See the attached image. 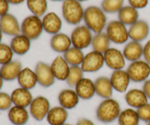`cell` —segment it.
Returning a JSON list of instances; mask_svg holds the SVG:
<instances>
[{"label": "cell", "instance_id": "cell-15", "mask_svg": "<svg viewBox=\"0 0 150 125\" xmlns=\"http://www.w3.org/2000/svg\"><path fill=\"white\" fill-rule=\"evenodd\" d=\"M149 23L144 20H139L128 29L129 38L131 40L141 42L145 40L149 36Z\"/></svg>", "mask_w": 150, "mask_h": 125}, {"label": "cell", "instance_id": "cell-38", "mask_svg": "<svg viewBox=\"0 0 150 125\" xmlns=\"http://www.w3.org/2000/svg\"><path fill=\"white\" fill-rule=\"evenodd\" d=\"M141 121L144 122H149L150 121V103L147 102L145 105H142L140 108L136 109Z\"/></svg>", "mask_w": 150, "mask_h": 125}, {"label": "cell", "instance_id": "cell-19", "mask_svg": "<svg viewBox=\"0 0 150 125\" xmlns=\"http://www.w3.org/2000/svg\"><path fill=\"white\" fill-rule=\"evenodd\" d=\"M74 89L79 95V98L83 100H89L96 95L95 82L89 78L83 77L76 84Z\"/></svg>", "mask_w": 150, "mask_h": 125}, {"label": "cell", "instance_id": "cell-44", "mask_svg": "<svg viewBox=\"0 0 150 125\" xmlns=\"http://www.w3.org/2000/svg\"><path fill=\"white\" fill-rule=\"evenodd\" d=\"M25 1H26V0H7V1H8L10 4H14V5H18V4H22V3L24 2Z\"/></svg>", "mask_w": 150, "mask_h": 125}, {"label": "cell", "instance_id": "cell-45", "mask_svg": "<svg viewBox=\"0 0 150 125\" xmlns=\"http://www.w3.org/2000/svg\"><path fill=\"white\" fill-rule=\"evenodd\" d=\"M4 81L3 80L2 77H1V74H0V91H1V88H2L3 84H4Z\"/></svg>", "mask_w": 150, "mask_h": 125}, {"label": "cell", "instance_id": "cell-3", "mask_svg": "<svg viewBox=\"0 0 150 125\" xmlns=\"http://www.w3.org/2000/svg\"><path fill=\"white\" fill-rule=\"evenodd\" d=\"M62 13L68 24L78 25L83 20L84 10L81 3L77 0H64L62 6Z\"/></svg>", "mask_w": 150, "mask_h": 125}, {"label": "cell", "instance_id": "cell-21", "mask_svg": "<svg viewBox=\"0 0 150 125\" xmlns=\"http://www.w3.org/2000/svg\"><path fill=\"white\" fill-rule=\"evenodd\" d=\"M50 46L54 52L63 54L73 45L70 37L66 34L59 32L53 35L51 38Z\"/></svg>", "mask_w": 150, "mask_h": 125}, {"label": "cell", "instance_id": "cell-36", "mask_svg": "<svg viewBox=\"0 0 150 125\" xmlns=\"http://www.w3.org/2000/svg\"><path fill=\"white\" fill-rule=\"evenodd\" d=\"M13 53L10 45L4 43H0V64L4 65L13 61Z\"/></svg>", "mask_w": 150, "mask_h": 125}, {"label": "cell", "instance_id": "cell-18", "mask_svg": "<svg viewBox=\"0 0 150 125\" xmlns=\"http://www.w3.org/2000/svg\"><path fill=\"white\" fill-rule=\"evenodd\" d=\"M43 30L51 35L59 33L62 27V21L55 12L46 13L42 19Z\"/></svg>", "mask_w": 150, "mask_h": 125}, {"label": "cell", "instance_id": "cell-39", "mask_svg": "<svg viewBox=\"0 0 150 125\" xmlns=\"http://www.w3.org/2000/svg\"><path fill=\"white\" fill-rule=\"evenodd\" d=\"M127 1L129 2V5L137 10L145 8L149 3V0H127Z\"/></svg>", "mask_w": 150, "mask_h": 125}, {"label": "cell", "instance_id": "cell-28", "mask_svg": "<svg viewBox=\"0 0 150 125\" xmlns=\"http://www.w3.org/2000/svg\"><path fill=\"white\" fill-rule=\"evenodd\" d=\"M10 47L14 54L23 56L27 54L31 48V40L22 34L13 37L10 42Z\"/></svg>", "mask_w": 150, "mask_h": 125}, {"label": "cell", "instance_id": "cell-11", "mask_svg": "<svg viewBox=\"0 0 150 125\" xmlns=\"http://www.w3.org/2000/svg\"><path fill=\"white\" fill-rule=\"evenodd\" d=\"M105 65L114 70H122L125 67L126 59L122 51L116 48H110L103 54Z\"/></svg>", "mask_w": 150, "mask_h": 125}, {"label": "cell", "instance_id": "cell-17", "mask_svg": "<svg viewBox=\"0 0 150 125\" xmlns=\"http://www.w3.org/2000/svg\"><path fill=\"white\" fill-rule=\"evenodd\" d=\"M125 100L130 108L134 109H138L149 102V99L142 89H131L127 90L125 95Z\"/></svg>", "mask_w": 150, "mask_h": 125}, {"label": "cell", "instance_id": "cell-34", "mask_svg": "<svg viewBox=\"0 0 150 125\" xmlns=\"http://www.w3.org/2000/svg\"><path fill=\"white\" fill-rule=\"evenodd\" d=\"M84 72L81 66H70L68 76L66 79V83L70 88H75L78 83L83 78Z\"/></svg>", "mask_w": 150, "mask_h": 125}, {"label": "cell", "instance_id": "cell-2", "mask_svg": "<svg viewBox=\"0 0 150 125\" xmlns=\"http://www.w3.org/2000/svg\"><path fill=\"white\" fill-rule=\"evenodd\" d=\"M120 104L115 99H104L96 109V118L100 122L110 124L118 119L121 113Z\"/></svg>", "mask_w": 150, "mask_h": 125}, {"label": "cell", "instance_id": "cell-49", "mask_svg": "<svg viewBox=\"0 0 150 125\" xmlns=\"http://www.w3.org/2000/svg\"><path fill=\"white\" fill-rule=\"evenodd\" d=\"M62 125H72V124H67V123H65V124H62Z\"/></svg>", "mask_w": 150, "mask_h": 125}, {"label": "cell", "instance_id": "cell-20", "mask_svg": "<svg viewBox=\"0 0 150 125\" xmlns=\"http://www.w3.org/2000/svg\"><path fill=\"white\" fill-rule=\"evenodd\" d=\"M23 69L22 64L18 60H13L0 67V74L4 81H13L17 80Z\"/></svg>", "mask_w": 150, "mask_h": 125}, {"label": "cell", "instance_id": "cell-16", "mask_svg": "<svg viewBox=\"0 0 150 125\" xmlns=\"http://www.w3.org/2000/svg\"><path fill=\"white\" fill-rule=\"evenodd\" d=\"M50 65L56 80L65 81L70 72V66L66 61L63 56L59 55L56 56Z\"/></svg>", "mask_w": 150, "mask_h": 125}, {"label": "cell", "instance_id": "cell-6", "mask_svg": "<svg viewBox=\"0 0 150 125\" xmlns=\"http://www.w3.org/2000/svg\"><path fill=\"white\" fill-rule=\"evenodd\" d=\"M126 70L131 81L134 83H144L150 76V65L145 60L130 62Z\"/></svg>", "mask_w": 150, "mask_h": 125}, {"label": "cell", "instance_id": "cell-14", "mask_svg": "<svg viewBox=\"0 0 150 125\" xmlns=\"http://www.w3.org/2000/svg\"><path fill=\"white\" fill-rule=\"evenodd\" d=\"M80 98L76 90L72 88L64 89L59 93L58 102L60 106L66 110L74 109L79 105Z\"/></svg>", "mask_w": 150, "mask_h": 125}, {"label": "cell", "instance_id": "cell-37", "mask_svg": "<svg viewBox=\"0 0 150 125\" xmlns=\"http://www.w3.org/2000/svg\"><path fill=\"white\" fill-rule=\"evenodd\" d=\"M13 105L11 95L6 92H0V111H9Z\"/></svg>", "mask_w": 150, "mask_h": 125}, {"label": "cell", "instance_id": "cell-24", "mask_svg": "<svg viewBox=\"0 0 150 125\" xmlns=\"http://www.w3.org/2000/svg\"><path fill=\"white\" fill-rule=\"evenodd\" d=\"M7 117L13 125H26L29 120L30 114L26 108L13 105L8 111Z\"/></svg>", "mask_w": 150, "mask_h": 125}, {"label": "cell", "instance_id": "cell-5", "mask_svg": "<svg viewBox=\"0 0 150 125\" xmlns=\"http://www.w3.org/2000/svg\"><path fill=\"white\" fill-rule=\"evenodd\" d=\"M105 33L113 43L117 45L127 43L129 38L127 26L119 20L110 21L105 27Z\"/></svg>", "mask_w": 150, "mask_h": 125}, {"label": "cell", "instance_id": "cell-48", "mask_svg": "<svg viewBox=\"0 0 150 125\" xmlns=\"http://www.w3.org/2000/svg\"><path fill=\"white\" fill-rule=\"evenodd\" d=\"M77 1H80V2H83V1H87V0H77Z\"/></svg>", "mask_w": 150, "mask_h": 125}, {"label": "cell", "instance_id": "cell-4", "mask_svg": "<svg viewBox=\"0 0 150 125\" xmlns=\"http://www.w3.org/2000/svg\"><path fill=\"white\" fill-rule=\"evenodd\" d=\"M40 17L31 15L23 19L21 25V32L31 41L38 39L43 32Z\"/></svg>", "mask_w": 150, "mask_h": 125}, {"label": "cell", "instance_id": "cell-26", "mask_svg": "<svg viewBox=\"0 0 150 125\" xmlns=\"http://www.w3.org/2000/svg\"><path fill=\"white\" fill-rule=\"evenodd\" d=\"M17 81L20 87L29 90L33 89L38 84L35 70L28 67L22 69Z\"/></svg>", "mask_w": 150, "mask_h": 125}, {"label": "cell", "instance_id": "cell-32", "mask_svg": "<svg viewBox=\"0 0 150 125\" xmlns=\"http://www.w3.org/2000/svg\"><path fill=\"white\" fill-rule=\"evenodd\" d=\"M62 56L70 66H81L85 54L83 50L72 46Z\"/></svg>", "mask_w": 150, "mask_h": 125}, {"label": "cell", "instance_id": "cell-23", "mask_svg": "<svg viewBox=\"0 0 150 125\" xmlns=\"http://www.w3.org/2000/svg\"><path fill=\"white\" fill-rule=\"evenodd\" d=\"M10 95L13 105L23 108L29 107L34 99L30 90L21 87L15 89Z\"/></svg>", "mask_w": 150, "mask_h": 125}, {"label": "cell", "instance_id": "cell-12", "mask_svg": "<svg viewBox=\"0 0 150 125\" xmlns=\"http://www.w3.org/2000/svg\"><path fill=\"white\" fill-rule=\"evenodd\" d=\"M110 81L114 90L119 93H126L131 82L127 70L124 69L114 70L110 76Z\"/></svg>", "mask_w": 150, "mask_h": 125}, {"label": "cell", "instance_id": "cell-10", "mask_svg": "<svg viewBox=\"0 0 150 125\" xmlns=\"http://www.w3.org/2000/svg\"><path fill=\"white\" fill-rule=\"evenodd\" d=\"M38 83L43 88H49L55 83L56 78L51 70V65L43 61H39L35 67Z\"/></svg>", "mask_w": 150, "mask_h": 125}, {"label": "cell", "instance_id": "cell-7", "mask_svg": "<svg viewBox=\"0 0 150 125\" xmlns=\"http://www.w3.org/2000/svg\"><path fill=\"white\" fill-rule=\"evenodd\" d=\"M92 38V32L86 25L76 26L70 35L72 45L81 50H83L90 46Z\"/></svg>", "mask_w": 150, "mask_h": 125}, {"label": "cell", "instance_id": "cell-47", "mask_svg": "<svg viewBox=\"0 0 150 125\" xmlns=\"http://www.w3.org/2000/svg\"><path fill=\"white\" fill-rule=\"evenodd\" d=\"M51 1H64V0H51Z\"/></svg>", "mask_w": 150, "mask_h": 125}, {"label": "cell", "instance_id": "cell-43", "mask_svg": "<svg viewBox=\"0 0 150 125\" xmlns=\"http://www.w3.org/2000/svg\"><path fill=\"white\" fill-rule=\"evenodd\" d=\"M76 125H95V123L90 119L86 118H81L78 120Z\"/></svg>", "mask_w": 150, "mask_h": 125}, {"label": "cell", "instance_id": "cell-1", "mask_svg": "<svg viewBox=\"0 0 150 125\" xmlns=\"http://www.w3.org/2000/svg\"><path fill=\"white\" fill-rule=\"evenodd\" d=\"M83 21L85 25L95 34L103 32L106 27L107 17L102 8L92 5L84 10Z\"/></svg>", "mask_w": 150, "mask_h": 125}, {"label": "cell", "instance_id": "cell-22", "mask_svg": "<svg viewBox=\"0 0 150 125\" xmlns=\"http://www.w3.org/2000/svg\"><path fill=\"white\" fill-rule=\"evenodd\" d=\"M144 46L141 42L130 40L126 43L123 48V55L126 61L130 62L142 59L143 57Z\"/></svg>", "mask_w": 150, "mask_h": 125}, {"label": "cell", "instance_id": "cell-40", "mask_svg": "<svg viewBox=\"0 0 150 125\" xmlns=\"http://www.w3.org/2000/svg\"><path fill=\"white\" fill-rule=\"evenodd\" d=\"M10 8V3L7 0H0V17L7 14Z\"/></svg>", "mask_w": 150, "mask_h": 125}, {"label": "cell", "instance_id": "cell-25", "mask_svg": "<svg viewBox=\"0 0 150 125\" xmlns=\"http://www.w3.org/2000/svg\"><path fill=\"white\" fill-rule=\"evenodd\" d=\"M95 93L103 99L111 98L113 95L114 89L111 85L110 78L107 76H100L95 81Z\"/></svg>", "mask_w": 150, "mask_h": 125}, {"label": "cell", "instance_id": "cell-9", "mask_svg": "<svg viewBox=\"0 0 150 125\" xmlns=\"http://www.w3.org/2000/svg\"><path fill=\"white\" fill-rule=\"evenodd\" d=\"M105 65L103 54L92 50L84 56L81 67L84 73H97Z\"/></svg>", "mask_w": 150, "mask_h": 125}, {"label": "cell", "instance_id": "cell-41", "mask_svg": "<svg viewBox=\"0 0 150 125\" xmlns=\"http://www.w3.org/2000/svg\"><path fill=\"white\" fill-rule=\"evenodd\" d=\"M143 57L144 60H145L150 65V40L147 41L144 45Z\"/></svg>", "mask_w": 150, "mask_h": 125}, {"label": "cell", "instance_id": "cell-46", "mask_svg": "<svg viewBox=\"0 0 150 125\" xmlns=\"http://www.w3.org/2000/svg\"><path fill=\"white\" fill-rule=\"evenodd\" d=\"M2 37H3V33H2V32H1V29H0V43H1Z\"/></svg>", "mask_w": 150, "mask_h": 125}, {"label": "cell", "instance_id": "cell-50", "mask_svg": "<svg viewBox=\"0 0 150 125\" xmlns=\"http://www.w3.org/2000/svg\"><path fill=\"white\" fill-rule=\"evenodd\" d=\"M146 125H150V121H149V122L146 123Z\"/></svg>", "mask_w": 150, "mask_h": 125}, {"label": "cell", "instance_id": "cell-8", "mask_svg": "<svg viewBox=\"0 0 150 125\" xmlns=\"http://www.w3.org/2000/svg\"><path fill=\"white\" fill-rule=\"evenodd\" d=\"M29 114L32 118L38 121L45 119L51 109V104L47 97L38 96L35 97L29 105Z\"/></svg>", "mask_w": 150, "mask_h": 125}, {"label": "cell", "instance_id": "cell-35", "mask_svg": "<svg viewBox=\"0 0 150 125\" xmlns=\"http://www.w3.org/2000/svg\"><path fill=\"white\" fill-rule=\"evenodd\" d=\"M124 1L125 0H103L101 2V8L105 13H118L124 7Z\"/></svg>", "mask_w": 150, "mask_h": 125}, {"label": "cell", "instance_id": "cell-42", "mask_svg": "<svg viewBox=\"0 0 150 125\" xmlns=\"http://www.w3.org/2000/svg\"><path fill=\"white\" fill-rule=\"evenodd\" d=\"M142 89L144 92V93L146 94L148 99L150 100V79H148V80H146L144 83L143 86H142Z\"/></svg>", "mask_w": 150, "mask_h": 125}, {"label": "cell", "instance_id": "cell-27", "mask_svg": "<svg viewBox=\"0 0 150 125\" xmlns=\"http://www.w3.org/2000/svg\"><path fill=\"white\" fill-rule=\"evenodd\" d=\"M68 117L67 110L60 105H57L51 108L45 119L50 125H62L65 124Z\"/></svg>", "mask_w": 150, "mask_h": 125}, {"label": "cell", "instance_id": "cell-13", "mask_svg": "<svg viewBox=\"0 0 150 125\" xmlns=\"http://www.w3.org/2000/svg\"><path fill=\"white\" fill-rule=\"evenodd\" d=\"M0 29L3 34L15 37L21 33V26L16 16L7 13L0 17Z\"/></svg>", "mask_w": 150, "mask_h": 125}, {"label": "cell", "instance_id": "cell-30", "mask_svg": "<svg viewBox=\"0 0 150 125\" xmlns=\"http://www.w3.org/2000/svg\"><path fill=\"white\" fill-rule=\"evenodd\" d=\"M111 42L105 32H102L100 33L95 34L92 38L91 46L93 51L104 54L108 48H111Z\"/></svg>", "mask_w": 150, "mask_h": 125}, {"label": "cell", "instance_id": "cell-31", "mask_svg": "<svg viewBox=\"0 0 150 125\" xmlns=\"http://www.w3.org/2000/svg\"><path fill=\"white\" fill-rule=\"evenodd\" d=\"M117 120L119 125H139L141 121L137 111L132 108L122 110Z\"/></svg>", "mask_w": 150, "mask_h": 125}, {"label": "cell", "instance_id": "cell-33", "mask_svg": "<svg viewBox=\"0 0 150 125\" xmlns=\"http://www.w3.org/2000/svg\"><path fill=\"white\" fill-rule=\"evenodd\" d=\"M26 5L34 16H44L48 10L47 0H26Z\"/></svg>", "mask_w": 150, "mask_h": 125}, {"label": "cell", "instance_id": "cell-29", "mask_svg": "<svg viewBox=\"0 0 150 125\" xmlns=\"http://www.w3.org/2000/svg\"><path fill=\"white\" fill-rule=\"evenodd\" d=\"M139 13L137 9L130 5L124 6L118 13V20L125 26H131L139 20Z\"/></svg>", "mask_w": 150, "mask_h": 125}]
</instances>
